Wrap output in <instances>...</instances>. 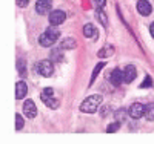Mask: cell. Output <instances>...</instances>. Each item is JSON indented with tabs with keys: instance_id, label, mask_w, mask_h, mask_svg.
Segmentation results:
<instances>
[{
	"instance_id": "6da1fadb",
	"label": "cell",
	"mask_w": 154,
	"mask_h": 144,
	"mask_svg": "<svg viewBox=\"0 0 154 144\" xmlns=\"http://www.w3.org/2000/svg\"><path fill=\"white\" fill-rule=\"evenodd\" d=\"M59 37H60V31L54 25H51V28H48L40 37H38V43H40L42 46H45V48H49L57 42Z\"/></svg>"
},
{
	"instance_id": "7a4b0ae2",
	"label": "cell",
	"mask_w": 154,
	"mask_h": 144,
	"mask_svg": "<svg viewBox=\"0 0 154 144\" xmlns=\"http://www.w3.org/2000/svg\"><path fill=\"white\" fill-rule=\"evenodd\" d=\"M102 101H103L102 100V95H91V97L83 100V103L80 104V110L85 113H94L102 104Z\"/></svg>"
},
{
	"instance_id": "3957f363",
	"label": "cell",
	"mask_w": 154,
	"mask_h": 144,
	"mask_svg": "<svg viewBox=\"0 0 154 144\" xmlns=\"http://www.w3.org/2000/svg\"><path fill=\"white\" fill-rule=\"evenodd\" d=\"M37 72L43 75V77H51L54 72V63L53 61H49V60H42V61H38L37 63Z\"/></svg>"
},
{
	"instance_id": "277c9868",
	"label": "cell",
	"mask_w": 154,
	"mask_h": 144,
	"mask_svg": "<svg viewBox=\"0 0 154 144\" xmlns=\"http://www.w3.org/2000/svg\"><path fill=\"white\" fill-rule=\"evenodd\" d=\"M65 19H66V14L63 11H60V9H56L53 12H49V23L54 25V26L62 25L63 22H65Z\"/></svg>"
},
{
	"instance_id": "5b68a950",
	"label": "cell",
	"mask_w": 154,
	"mask_h": 144,
	"mask_svg": "<svg viewBox=\"0 0 154 144\" xmlns=\"http://www.w3.org/2000/svg\"><path fill=\"white\" fill-rule=\"evenodd\" d=\"M130 116H131V118H134V120L145 116V106H143L142 103H134L133 106L130 107Z\"/></svg>"
},
{
	"instance_id": "8992f818",
	"label": "cell",
	"mask_w": 154,
	"mask_h": 144,
	"mask_svg": "<svg viewBox=\"0 0 154 144\" xmlns=\"http://www.w3.org/2000/svg\"><path fill=\"white\" fill-rule=\"evenodd\" d=\"M51 8H53L51 0H37V3H35V11H37V14H40V16L48 14L51 11Z\"/></svg>"
},
{
	"instance_id": "52a82bcc",
	"label": "cell",
	"mask_w": 154,
	"mask_h": 144,
	"mask_svg": "<svg viewBox=\"0 0 154 144\" xmlns=\"http://www.w3.org/2000/svg\"><path fill=\"white\" fill-rule=\"evenodd\" d=\"M23 115L26 116V118H34L37 115V107L32 100H26L23 103Z\"/></svg>"
},
{
	"instance_id": "ba28073f",
	"label": "cell",
	"mask_w": 154,
	"mask_h": 144,
	"mask_svg": "<svg viewBox=\"0 0 154 144\" xmlns=\"http://www.w3.org/2000/svg\"><path fill=\"white\" fill-rule=\"evenodd\" d=\"M136 77H137L136 68L131 66V64H128V66L123 69V80H125V83H133Z\"/></svg>"
},
{
	"instance_id": "9c48e42d",
	"label": "cell",
	"mask_w": 154,
	"mask_h": 144,
	"mask_svg": "<svg viewBox=\"0 0 154 144\" xmlns=\"http://www.w3.org/2000/svg\"><path fill=\"white\" fill-rule=\"evenodd\" d=\"M137 11H139V14H142V16H149L151 11H152V6L148 0H139L137 2Z\"/></svg>"
},
{
	"instance_id": "30bf717a",
	"label": "cell",
	"mask_w": 154,
	"mask_h": 144,
	"mask_svg": "<svg viewBox=\"0 0 154 144\" xmlns=\"http://www.w3.org/2000/svg\"><path fill=\"white\" fill-rule=\"evenodd\" d=\"M109 81L114 84V86H120L125 80H123V72L120 71V69H114V71H111V74H109Z\"/></svg>"
},
{
	"instance_id": "8fae6325",
	"label": "cell",
	"mask_w": 154,
	"mask_h": 144,
	"mask_svg": "<svg viewBox=\"0 0 154 144\" xmlns=\"http://www.w3.org/2000/svg\"><path fill=\"white\" fill-rule=\"evenodd\" d=\"M26 92H28L26 83H25V81H19V83L16 84V98H17V100H22L25 95H26Z\"/></svg>"
},
{
	"instance_id": "7c38bea8",
	"label": "cell",
	"mask_w": 154,
	"mask_h": 144,
	"mask_svg": "<svg viewBox=\"0 0 154 144\" xmlns=\"http://www.w3.org/2000/svg\"><path fill=\"white\" fill-rule=\"evenodd\" d=\"M83 35L86 38H93V40H96L97 38V29L94 28V25H91V23L85 25L83 26Z\"/></svg>"
},
{
	"instance_id": "4fadbf2b",
	"label": "cell",
	"mask_w": 154,
	"mask_h": 144,
	"mask_svg": "<svg viewBox=\"0 0 154 144\" xmlns=\"http://www.w3.org/2000/svg\"><path fill=\"white\" fill-rule=\"evenodd\" d=\"M40 98L49 109H57L59 107V101L54 98V95H40Z\"/></svg>"
},
{
	"instance_id": "5bb4252c",
	"label": "cell",
	"mask_w": 154,
	"mask_h": 144,
	"mask_svg": "<svg viewBox=\"0 0 154 144\" xmlns=\"http://www.w3.org/2000/svg\"><path fill=\"white\" fill-rule=\"evenodd\" d=\"M114 54V48L111 46V45H106L105 48H102L100 51H99V57L100 58H106V57H109V55H112Z\"/></svg>"
},
{
	"instance_id": "9a60e30c",
	"label": "cell",
	"mask_w": 154,
	"mask_h": 144,
	"mask_svg": "<svg viewBox=\"0 0 154 144\" xmlns=\"http://www.w3.org/2000/svg\"><path fill=\"white\" fill-rule=\"evenodd\" d=\"M145 118L148 121H152L154 120V103H149L145 106Z\"/></svg>"
},
{
	"instance_id": "2e32d148",
	"label": "cell",
	"mask_w": 154,
	"mask_h": 144,
	"mask_svg": "<svg viewBox=\"0 0 154 144\" xmlns=\"http://www.w3.org/2000/svg\"><path fill=\"white\" fill-rule=\"evenodd\" d=\"M103 66H106L105 61H102V63H97V64H96V69L93 71V75H91V80H89V84H93V83H94V80L97 78V75L100 74V71L103 69Z\"/></svg>"
},
{
	"instance_id": "e0dca14e",
	"label": "cell",
	"mask_w": 154,
	"mask_h": 144,
	"mask_svg": "<svg viewBox=\"0 0 154 144\" xmlns=\"http://www.w3.org/2000/svg\"><path fill=\"white\" fill-rule=\"evenodd\" d=\"M75 46H77V43H75L74 38H71V37L65 38V40L62 42V49H74Z\"/></svg>"
},
{
	"instance_id": "ac0fdd59",
	"label": "cell",
	"mask_w": 154,
	"mask_h": 144,
	"mask_svg": "<svg viewBox=\"0 0 154 144\" xmlns=\"http://www.w3.org/2000/svg\"><path fill=\"white\" fill-rule=\"evenodd\" d=\"M96 16H97V19H99V22H100V23H103V26H106V25H108V20H106V16H105V12H103V11L97 9Z\"/></svg>"
},
{
	"instance_id": "d6986e66",
	"label": "cell",
	"mask_w": 154,
	"mask_h": 144,
	"mask_svg": "<svg viewBox=\"0 0 154 144\" xmlns=\"http://www.w3.org/2000/svg\"><path fill=\"white\" fill-rule=\"evenodd\" d=\"M23 127V118H22V115L16 113V130H20Z\"/></svg>"
},
{
	"instance_id": "ffe728a7",
	"label": "cell",
	"mask_w": 154,
	"mask_h": 144,
	"mask_svg": "<svg viewBox=\"0 0 154 144\" xmlns=\"http://www.w3.org/2000/svg\"><path fill=\"white\" fill-rule=\"evenodd\" d=\"M119 126H120V123H119V121L111 123V124L108 126V129H106V132H108V134H111V132H116V130L119 129Z\"/></svg>"
},
{
	"instance_id": "44dd1931",
	"label": "cell",
	"mask_w": 154,
	"mask_h": 144,
	"mask_svg": "<svg viewBox=\"0 0 154 144\" xmlns=\"http://www.w3.org/2000/svg\"><path fill=\"white\" fill-rule=\"evenodd\" d=\"M17 68H19L20 75H23V72H25V61H23V60H19V63H17Z\"/></svg>"
},
{
	"instance_id": "7402d4cb",
	"label": "cell",
	"mask_w": 154,
	"mask_h": 144,
	"mask_svg": "<svg viewBox=\"0 0 154 144\" xmlns=\"http://www.w3.org/2000/svg\"><path fill=\"white\" fill-rule=\"evenodd\" d=\"M51 58H54V60H59V61H62V55H60V51H54L53 54H51Z\"/></svg>"
},
{
	"instance_id": "603a6c76",
	"label": "cell",
	"mask_w": 154,
	"mask_h": 144,
	"mask_svg": "<svg viewBox=\"0 0 154 144\" xmlns=\"http://www.w3.org/2000/svg\"><path fill=\"white\" fill-rule=\"evenodd\" d=\"M28 2L29 0H16V3L20 6V8H25V6H28Z\"/></svg>"
},
{
	"instance_id": "cb8c5ba5",
	"label": "cell",
	"mask_w": 154,
	"mask_h": 144,
	"mask_svg": "<svg viewBox=\"0 0 154 144\" xmlns=\"http://www.w3.org/2000/svg\"><path fill=\"white\" fill-rule=\"evenodd\" d=\"M105 3H106V0H94V5H96L97 8H103Z\"/></svg>"
},
{
	"instance_id": "d4e9b609",
	"label": "cell",
	"mask_w": 154,
	"mask_h": 144,
	"mask_svg": "<svg viewBox=\"0 0 154 144\" xmlns=\"http://www.w3.org/2000/svg\"><path fill=\"white\" fill-rule=\"evenodd\" d=\"M151 84H152L151 77H146V78H145V81L142 83V87H146V86H151Z\"/></svg>"
},
{
	"instance_id": "484cf974",
	"label": "cell",
	"mask_w": 154,
	"mask_h": 144,
	"mask_svg": "<svg viewBox=\"0 0 154 144\" xmlns=\"http://www.w3.org/2000/svg\"><path fill=\"white\" fill-rule=\"evenodd\" d=\"M149 32H151V37L154 38V23H151V26H149Z\"/></svg>"
}]
</instances>
